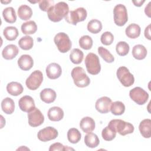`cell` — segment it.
Segmentation results:
<instances>
[{
	"mask_svg": "<svg viewBox=\"0 0 151 151\" xmlns=\"http://www.w3.org/2000/svg\"><path fill=\"white\" fill-rule=\"evenodd\" d=\"M79 45L80 47L84 50H88L91 49L93 46V40L88 35L82 36L78 41Z\"/></svg>",
	"mask_w": 151,
	"mask_h": 151,
	"instance_id": "38",
	"label": "cell"
},
{
	"mask_svg": "<svg viewBox=\"0 0 151 151\" xmlns=\"http://www.w3.org/2000/svg\"><path fill=\"white\" fill-rule=\"evenodd\" d=\"M18 52L19 50L17 45L14 44H9L3 49L2 55L5 60H12L18 55Z\"/></svg>",
	"mask_w": 151,
	"mask_h": 151,
	"instance_id": "17",
	"label": "cell"
},
{
	"mask_svg": "<svg viewBox=\"0 0 151 151\" xmlns=\"http://www.w3.org/2000/svg\"><path fill=\"white\" fill-rule=\"evenodd\" d=\"M129 50V45L125 41H120L116 44V50L120 56L126 55L128 54Z\"/></svg>",
	"mask_w": 151,
	"mask_h": 151,
	"instance_id": "37",
	"label": "cell"
},
{
	"mask_svg": "<svg viewBox=\"0 0 151 151\" xmlns=\"http://www.w3.org/2000/svg\"><path fill=\"white\" fill-rule=\"evenodd\" d=\"M140 31L141 29L139 25L136 24H131L126 28L125 33L127 37L135 39L139 37Z\"/></svg>",
	"mask_w": 151,
	"mask_h": 151,
	"instance_id": "24",
	"label": "cell"
},
{
	"mask_svg": "<svg viewBox=\"0 0 151 151\" xmlns=\"http://www.w3.org/2000/svg\"><path fill=\"white\" fill-rule=\"evenodd\" d=\"M81 133L76 128H71L67 132V139L68 141L73 144L78 143L81 139Z\"/></svg>",
	"mask_w": 151,
	"mask_h": 151,
	"instance_id": "34",
	"label": "cell"
},
{
	"mask_svg": "<svg viewBox=\"0 0 151 151\" xmlns=\"http://www.w3.org/2000/svg\"><path fill=\"white\" fill-rule=\"evenodd\" d=\"M56 97L57 94L55 91L50 88H44L40 92V98L41 100L48 104L54 102Z\"/></svg>",
	"mask_w": 151,
	"mask_h": 151,
	"instance_id": "19",
	"label": "cell"
},
{
	"mask_svg": "<svg viewBox=\"0 0 151 151\" xmlns=\"http://www.w3.org/2000/svg\"><path fill=\"white\" fill-rule=\"evenodd\" d=\"M84 54L81 50L78 48H74L70 52V59L71 61L75 64H78L83 61Z\"/></svg>",
	"mask_w": 151,
	"mask_h": 151,
	"instance_id": "32",
	"label": "cell"
},
{
	"mask_svg": "<svg viewBox=\"0 0 151 151\" xmlns=\"http://www.w3.org/2000/svg\"><path fill=\"white\" fill-rule=\"evenodd\" d=\"M3 34L5 38L9 41L15 40L18 36V31L15 27H7L3 31Z\"/></svg>",
	"mask_w": 151,
	"mask_h": 151,
	"instance_id": "30",
	"label": "cell"
},
{
	"mask_svg": "<svg viewBox=\"0 0 151 151\" xmlns=\"http://www.w3.org/2000/svg\"><path fill=\"white\" fill-rule=\"evenodd\" d=\"M2 16L5 21L10 24L14 23L17 20L15 11L12 7H7L2 11Z\"/></svg>",
	"mask_w": 151,
	"mask_h": 151,
	"instance_id": "29",
	"label": "cell"
},
{
	"mask_svg": "<svg viewBox=\"0 0 151 151\" xmlns=\"http://www.w3.org/2000/svg\"><path fill=\"white\" fill-rule=\"evenodd\" d=\"M19 109L29 113L35 108L34 99L29 96H24L22 97L18 101Z\"/></svg>",
	"mask_w": 151,
	"mask_h": 151,
	"instance_id": "14",
	"label": "cell"
},
{
	"mask_svg": "<svg viewBox=\"0 0 151 151\" xmlns=\"http://www.w3.org/2000/svg\"><path fill=\"white\" fill-rule=\"evenodd\" d=\"M114 40V36L109 31L104 32L102 34L100 37V41L101 43L105 45H110L111 44Z\"/></svg>",
	"mask_w": 151,
	"mask_h": 151,
	"instance_id": "40",
	"label": "cell"
},
{
	"mask_svg": "<svg viewBox=\"0 0 151 151\" xmlns=\"http://www.w3.org/2000/svg\"><path fill=\"white\" fill-rule=\"evenodd\" d=\"M54 1L42 0L39 1V7L40 9L44 12H47L48 10L54 5Z\"/></svg>",
	"mask_w": 151,
	"mask_h": 151,
	"instance_id": "41",
	"label": "cell"
},
{
	"mask_svg": "<svg viewBox=\"0 0 151 151\" xmlns=\"http://www.w3.org/2000/svg\"><path fill=\"white\" fill-rule=\"evenodd\" d=\"M1 108L2 111L7 114H12L15 110V103L14 100L9 97L4 99L1 102Z\"/></svg>",
	"mask_w": 151,
	"mask_h": 151,
	"instance_id": "25",
	"label": "cell"
},
{
	"mask_svg": "<svg viewBox=\"0 0 151 151\" xmlns=\"http://www.w3.org/2000/svg\"><path fill=\"white\" fill-rule=\"evenodd\" d=\"M133 57L138 60H143L147 55V50L145 47L142 44L134 45L132 49Z\"/></svg>",
	"mask_w": 151,
	"mask_h": 151,
	"instance_id": "23",
	"label": "cell"
},
{
	"mask_svg": "<svg viewBox=\"0 0 151 151\" xmlns=\"http://www.w3.org/2000/svg\"><path fill=\"white\" fill-rule=\"evenodd\" d=\"M87 29L92 34H97L102 29V24L98 19H92L88 22Z\"/></svg>",
	"mask_w": 151,
	"mask_h": 151,
	"instance_id": "35",
	"label": "cell"
},
{
	"mask_svg": "<svg viewBox=\"0 0 151 151\" xmlns=\"http://www.w3.org/2000/svg\"><path fill=\"white\" fill-rule=\"evenodd\" d=\"M43 80V74L40 70H35L27 78L25 84L29 90H35L40 87Z\"/></svg>",
	"mask_w": 151,
	"mask_h": 151,
	"instance_id": "10",
	"label": "cell"
},
{
	"mask_svg": "<svg viewBox=\"0 0 151 151\" xmlns=\"http://www.w3.org/2000/svg\"><path fill=\"white\" fill-rule=\"evenodd\" d=\"M54 41L58 51L62 53L68 52L71 48V41L68 35L64 32L57 34L54 38Z\"/></svg>",
	"mask_w": 151,
	"mask_h": 151,
	"instance_id": "5",
	"label": "cell"
},
{
	"mask_svg": "<svg viewBox=\"0 0 151 151\" xmlns=\"http://www.w3.org/2000/svg\"><path fill=\"white\" fill-rule=\"evenodd\" d=\"M145 2V1H133L132 2L134 4V5L136 6H141L142 5V4Z\"/></svg>",
	"mask_w": 151,
	"mask_h": 151,
	"instance_id": "45",
	"label": "cell"
},
{
	"mask_svg": "<svg viewBox=\"0 0 151 151\" xmlns=\"http://www.w3.org/2000/svg\"><path fill=\"white\" fill-rule=\"evenodd\" d=\"M84 143L87 147L94 148L99 145L100 140L98 136L96 134L90 132L88 133V134L85 136Z\"/></svg>",
	"mask_w": 151,
	"mask_h": 151,
	"instance_id": "27",
	"label": "cell"
},
{
	"mask_svg": "<svg viewBox=\"0 0 151 151\" xmlns=\"http://www.w3.org/2000/svg\"><path fill=\"white\" fill-rule=\"evenodd\" d=\"M116 75L120 82L124 87H130L134 82L133 75L130 73L129 69L126 67H120L117 70Z\"/></svg>",
	"mask_w": 151,
	"mask_h": 151,
	"instance_id": "8",
	"label": "cell"
},
{
	"mask_svg": "<svg viewBox=\"0 0 151 151\" xmlns=\"http://www.w3.org/2000/svg\"><path fill=\"white\" fill-rule=\"evenodd\" d=\"M18 65L22 70L28 71L32 67L34 61L29 55L24 54L18 58Z\"/></svg>",
	"mask_w": 151,
	"mask_h": 151,
	"instance_id": "16",
	"label": "cell"
},
{
	"mask_svg": "<svg viewBox=\"0 0 151 151\" xmlns=\"http://www.w3.org/2000/svg\"><path fill=\"white\" fill-rule=\"evenodd\" d=\"M98 52L101 58L107 63H111L114 61V58L110 51L103 47L98 48Z\"/></svg>",
	"mask_w": 151,
	"mask_h": 151,
	"instance_id": "36",
	"label": "cell"
},
{
	"mask_svg": "<svg viewBox=\"0 0 151 151\" xmlns=\"http://www.w3.org/2000/svg\"><path fill=\"white\" fill-rule=\"evenodd\" d=\"M28 124L31 127H37L41 125L44 121V116L37 108L34 109L28 113Z\"/></svg>",
	"mask_w": 151,
	"mask_h": 151,
	"instance_id": "12",
	"label": "cell"
},
{
	"mask_svg": "<svg viewBox=\"0 0 151 151\" xmlns=\"http://www.w3.org/2000/svg\"><path fill=\"white\" fill-rule=\"evenodd\" d=\"M110 111L111 113L116 116L122 115L125 111L124 104L120 101H116L111 103L110 106Z\"/></svg>",
	"mask_w": 151,
	"mask_h": 151,
	"instance_id": "33",
	"label": "cell"
},
{
	"mask_svg": "<svg viewBox=\"0 0 151 151\" xmlns=\"http://www.w3.org/2000/svg\"><path fill=\"white\" fill-rule=\"evenodd\" d=\"M47 77L51 80H55L60 77L62 73L61 66L55 63H52L48 64L45 69Z\"/></svg>",
	"mask_w": 151,
	"mask_h": 151,
	"instance_id": "15",
	"label": "cell"
},
{
	"mask_svg": "<svg viewBox=\"0 0 151 151\" xmlns=\"http://www.w3.org/2000/svg\"><path fill=\"white\" fill-rule=\"evenodd\" d=\"M85 65L87 72L92 75L98 74L101 70L99 57L94 53H88L85 58Z\"/></svg>",
	"mask_w": 151,
	"mask_h": 151,
	"instance_id": "4",
	"label": "cell"
},
{
	"mask_svg": "<svg viewBox=\"0 0 151 151\" xmlns=\"http://www.w3.org/2000/svg\"><path fill=\"white\" fill-rule=\"evenodd\" d=\"M32 15L31 8L27 5H22L18 9V15L22 20L27 21L31 18Z\"/></svg>",
	"mask_w": 151,
	"mask_h": 151,
	"instance_id": "26",
	"label": "cell"
},
{
	"mask_svg": "<svg viewBox=\"0 0 151 151\" xmlns=\"http://www.w3.org/2000/svg\"><path fill=\"white\" fill-rule=\"evenodd\" d=\"M95 122L90 117H83L80 122V127L84 133L92 132L95 129Z\"/></svg>",
	"mask_w": 151,
	"mask_h": 151,
	"instance_id": "18",
	"label": "cell"
},
{
	"mask_svg": "<svg viewBox=\"0 0 151 151\" xmlns=\"http://www.w3.org/2000/svg\"><path fill=\"white\" fill-rule=\"evenodd\" d=\"M114 22L116 25L123 26L128 21L127 11L126 6L123 4L116 5L113 9Z\"/></svg>",
	"mask_w": 151,
	"mask_h": 151,
	"instance_id": "7",
	"label": "cell"
},
{
	"mask_svg": "<svg viewBox=\"0 0 151 151\" xmlns=\"http://www.w3.org/2000/svg\"><path fill=\"white\" fill-rule=\"evenodd\" d=\"M150 25H148L147 27H146L145 29V36L146 38H147L149 40H151V37H150Z\"/></svg>",
	"mask_w": 151,
	"mask_h": 151,
	"instance_id": "43",
	"label": "cell"
},
{
	"mask_svg": "<svg viewBox=\"0 0 151 151\" xmlns=\"http://www.w3.org/2000/svg\"><path fill=\"white\" fill-rule=\"evenodd\" d=\"M150 4H151V2H150L149 4H148V5H147V6H146L145 7V14H146V15H147L149 17H150Z\"/></svg>",
	"mask_w": 151,
	"mask_h": 151,
	"instance_id": "44",
	"label": "cell"
},
{
	"mask_svg": "<svg viewBox=\"0 0 151 151\" xmlns=\"http://www.w3.org/2000/svg\"><path fill=\"white\" fill-rule=\"evenodd\" d=\"M139 129L140 134L145 138H150L151 136V120L146 119L139 124Z\"/></svg>",
	"mask_w": 151,
	"mask_h": 151,
	"instance_id": "21",
	"label": "cell"
},
{
	"mask_svg": "<svg viewBox=\"0 0 151 151\" xmlns=\"http://www.w3.org/2000/svg\"><path fill=\"white\" fill-rule=\"evenodd\" d=\"M69 12L68 4L64 2H59L52 5L47 11L48 19L54 22L60 21Z\"/></svg>",
	"mask_w": 151,
	"mask_h": 151,
	"instance_id": "1",
	"label": "cell"
},
{
	"mask_svg": "<svg viewBox=\"0 0 151 151\" xmlns=\"http://www.w3.org/2000/svg\"><path fill=\"white\" fill-rule=\"evenodd\" d=\"M18 45L21 49L24 50H29L33 47V38L29 35L23 37L18 41Z\"/></svg>",
	"mask_w": 151,
	"mask_h": 151,
	"instance_id": "31",
	"label": "cell"
},
{
	"mask_svg": "<svg viewBox=\"0 0 151 151\" xmlns=\"http://www.w3.org/2000/svg\"><path fill=\"white\" fill-rule=\"evenodd\" d=\"M129 96L139 105L145 104L149 99V94L140 87H136L132 89L129 92Z\"/></svg>",
	"mask_w": 151,
	"mask_h": 151,
	"instance_id": "9",
	"label": "cell"
},
{
	"mask_svg": "<svg viewBox=\"0 0 151 151\" xmlns=\"http://www.w3.org/2000/svg\"><path fill=\"white\" fill-rule=\"evenodd\" d=\"M58 134V132L53 127L48 126L39 130L37 134L38 139L42 142H48L55 139Z\"/></svg>",
	"mask_w": 151,
	"mask_h": 151,
	"instance_id": "11",
	"label": "cell"
},
{
	"mask_svg": "<svg viewBox=\"0 0 151 151\" xmlns=\"http://www.w3.org/2000/svg\"><path fill=\"white\" fill-rule=\"evenodd\" d=\"M87 15V11L83 7L78 8L74 11H70L65 17V21L70 24L76 25L78 22L86 19Z\"/></svg>",
	"mask_w": 151,
	"mask_h": 151,
	"instance_id": "6",
	"label": "cell"
},
{
	"mask_svg": "<svg viewBox=\"0 0 151 151\" xmlns=\"http://www.w3.org/2000/svg\"><path fill=\"white\" fill-rule=\"evenodd\" d=\"M111 103L112 101L109 97L103 96L97 99L96 102L95 108L99 113L105 114L110 111Z\"/></svg>",
	"mask_w": 151,
	"mask_h": 151,
	"instance_id": "13",
	"label": "cell"
},
{
	"mask_svg": "<svg viewBox=\"0 0 151 151\" xmlns=\"http://www.w3.org/2000/svg\"><path fill=\"white\" fill-rule=\"evenodd\" d=\"M21 149H22V150H23V149H24H24H26V150H29V149L28 148H27V147H25V146L24 147V148H23V146H22L21 147L17 149V150H21Z\"/></svg>",
	"mask_w": 151,
	"mask_h": 151,
	"instance_id": "46",
	"label": "cell"
},
{
	"mask_svg": "<svg viewBox=\"0 0 151 151\" xmlns=\"http://www.w3.org/2000/svg\"><path fill=\"white\" fill-rule=\"evenodd\" d=\"M64 111L63 109L57 106L51 107L48 111V117L52 122H58L63 119Z\"/></svg>",
	"mask_w": 151,
	"mask_h": 151,
	"instance_id": "20",
	"label": "cell"
},
{
	"mask_svg": "<svg viewBox=\"0 0 151 151\" xmlns=\"http://www.w3.org/2000/svg\"><path fill=\"white\" fill-rule=\"evenodd\" d=\"M71 74L76 86L83 88L90 84V80L86 74L83 68L81 67H74L72 70Z\"/></svg>",
	"mask_w": 151,
	"mask_h": 151,
	"instance_id": "3",
	"label": "cell"
},
{
	"mask_svg": "<svg viewBox=\"0 0 151 151\" xmlns=\"http://www.w3.org/2000/svg\"><path fill=\"white\" fill-rule=\"evenodd\" d=\"M21 31L25 35L34 34L37 30V26L34 21H28L23 23L21 27Z\"/></svg>",
	"mask_w": 151,
	"mask_h": 151,
	"instance_id": "28",
	"label": "cell"
},
{
	"mask_svg": "<svg viewBox=\"0 0 151 151\" xmlns=\"http://www.w3.org/2000/svg\"><path fill=\"white\" fill-rule=\"evenodd\" d=\"M108 126L122 136L132 133L134 129L132 124L120 119L111 120L109 123Z\"/></svg>",
	"mask_w": 151,
	"mask_h": 151,
	"instance_id": "2",
	"label": "cell"
},
{
	"mask_svg": "<svg viewBox=\"0 0 151 151\" xmlns=\"http://www.w3.org/2000/svg\"><path fill=\"white\" fill-rule=\"evenodd\" d=\"M6 90L11 96H17L23 92L24 88L21 83L16 81H12L7 84Z\"/></svg>",
	"mask_w": 151,
	"mask_h": 151,
	"instance_id": "22",
	"label": "cell"
},
{
	"mask_svg": "<svg viewBox=\"0 0 151 151\" xmlns=\"http://www.w3.org/2000/svg\"><path fill=\"white\" fill-rule=\"evenodd\" d=\"M74 150V149L68 147L64 146L63 144L60 143H54L52 144L49 148L50 151H54V150Z\"/></svg>",
	"mask_w": 151,
	"mask_h": 151,
	"instance_id": "42",
	"label": "cell"
},
{
	"mask_svg": "<svg viewBox=\"0 0 151 151\" xmlns=\"http://www.w3.org/2000/svg\"><path fill=\"white\" fill-rule=\"evenodd\" d=\"M101 136L103 139L106 141H111L115 138L116 136V132L107 126L103 129Z\"/></svg>",
	"mask_w": 151,
	"mask_h": 151,
	"instance_id": "39",
	"label": "cell"
}]
</instances>
